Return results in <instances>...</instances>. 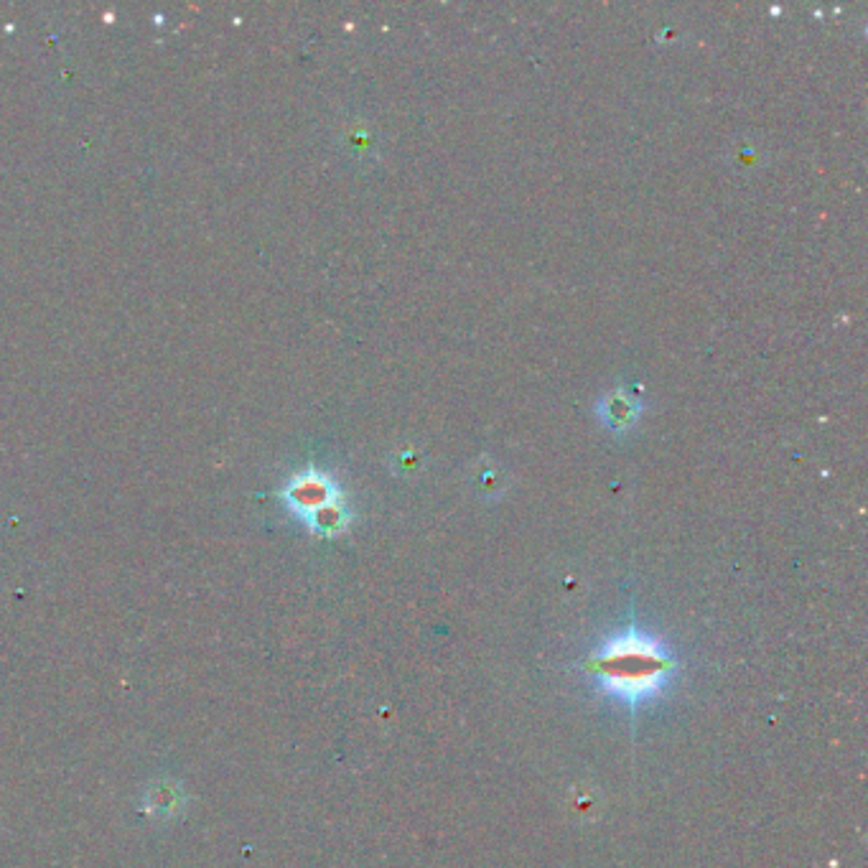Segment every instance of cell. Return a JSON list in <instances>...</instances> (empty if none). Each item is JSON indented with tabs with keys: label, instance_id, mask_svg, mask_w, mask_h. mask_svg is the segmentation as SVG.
I'll list each match as a JSON object with an SVG mask.
<instances>
[{
	"label": "cell",
	"instance_id": "3",
	"mask_svg": "<svg viewBox=\"0 0 868 868\" xmlns=\"http://www.w3.org/2000/svg\"><path fill=\"white\" fill-rule=\"evenodd\" d=\"M181 811V787L174 782H154L146 789V813L158 820H168Z\"/></svg>",
	"mask_w": 868,
	"mask_h": 868
},
{
	"label": "cell",
	"instance_id": "4",
	"mask_svg": "<svg viewBox=\"0 0 868 868\" xmlns=\"http://www.w3.org/2000/svg\"><path fill=\"white\" fill-rule=\"evenodd\" d=\"M606 412H609L611 423L625 426L627 420H629V416H631V408H629V402H627L625 395L617 393V395H611V398H609V408H606Z\"/></svg>",
	"mask_w": 868,
	"mask_h": 868
},
{
	"label": "cell",
	"instance_id": "2",
	"mask_svg": "<svg viewBox=\"0 0 868 868\" xmlns=\"http://www.w3.org/2000/svg\"><path fill=\"white\" fill-rule=\"evenodd\" d=\"M291 508L299 512V515L306 517V522L314 520L318 512H324L326 508L336 504V492L334 487L326 482L322 474H303L299 479H293L289 492Z\"/></svg>",
	"mask_w": 868,
	"mask_h": 868
},
{
	"label": "cell",
	"instance_id": "1",
	"mask_svg": "<svg viewBox=\"0 0 868 868\" xmlns=\"http://www.w3.org/2000/svg\"><path fill=\"white\" fill-rule=\"evenodd\" d=\"M676 670L678 660L670 647L637 627L606 637L588 657V672L598 690L627 708H639L662 696Z\"/></svg>",
	"mask_w": 868,
	"mask_h": 868
}]
</instances>
